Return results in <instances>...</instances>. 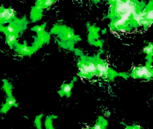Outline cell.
Wrapping results in <instances>:
<instances>
[{"label": "cell", "mask_w": 153, "mask_h": 129, "mask_svg": "<svg viewBox=\"0 0 153 129\" xmlns=\"http://www.w3.org/2000/svg\"><path fill=\"white\" fill-rule=\"evenodd\" d=\"M108 123L106 120L101 117L98 119V122H97L93 129H105L107 126Z\"/></svg>", "instance_id": "6"}, {"label": "cell", "mask_w": 153, "mask_h": 129, "mask_svg": "<svg viewBox=\"0 0 153 129\" xmlns=\"http://www.w3.org/2000/svg\"><path fill=\"white\" fill-rule=\"evenodd\" d=\"M17 36L15 34H9L8 35L7 42L9 44H12L16 41Z\"/></svg>", "instance_id": "9"}, {"label": "cell", "mask_w": 153, "mask_h": 129, "mask_svg": "<svg viewBox=\"0 0 153 129\" xmlns=\"http://www.w3.org/2000/svg\"><path fill=\"white\" fill-rule=\"evenodd\" d=\"M145 19L152 24L153 22V9H150L145 12Z\"/></svg>", "instance_id": "7"}, {"label": "cell", "mask_w": 153, "mask_h": 129, "mask_svg": "<svg viewBox=\"0 0 153 129\" xmlns=\"http://www.w3.org/2000/svg\"><path fill=\"white\" fill-rule=\"evenodd\" d=\"M15 101L14 99H10L8 100V101L7 102V105L9 106H12L13 105H15Z\"/></svg>", "instance_id": "14"}, {"label": "cell", "mask_w": 153, "mask_h": 129, "mask_svg": "<svg viewBox=\"0 0 153 129\" xmlns=\"http://www.w3.org/2000/svg\"><path fill=\"white\" fill-rule=\"evenodd\" d=\"M152 62L146 61L144 65L135 66L129 73V77L134 79L150 81L153 79V66Z\"/></svg>", "instance_id": "2"}, {"label": "cell", "mask_w": 153, "mask_h": 129, "mask_svg": "<svg viewBox=\"0 0 153 129\" xmlns=\"http://www.w3.org/2000/svg\"><path fill=\"white\" fill-rule=\"evenodd\" d=\"M80 73L86 77H92L97 75L96 61H90L87 63L83 64L80 68Z\"/></svg>", "instance_id": "3"}, {"label": "cell", "mask_w": 153, "mask_h": 129, "mask_svg": "<svg viewBox=\"0 0 153 129\" xmlns=\"http://www.w3.org/2000/svg\"><path fill=\"white\" fill-rule=\"evenodd\" d=\"M21 51L23 52V53H30V50L29 49L28 47H27V46H22V49H21Z\"/></svg>", "instance_id": "12"}, {"label": "cell", "mask_w": 153, "mask_h": 129, "mask_svg": "<svg viewBox=\"0 0 153 129\" xmlns=\"http://www.w3.org/2000/svg\"><path fill=\"white\" fill-rule=\"evenodd\" d=\"M126 128H128V129H141L142 128V127H140V125H128V126H127Z\"/></svg>", "instance_id": "13"}, {"label": "cell", "mask_w": 153, "mask_h": 129, "mask_svg": "<svg viewBox=\"0 0 153 129\" xmlns=\"http://www.w3.org/2000/svg\"><path fill=\"white\" fill-rule=\"evenodd\" d=\"M53 2V0H45L44 5L46 7H48V6H50V5H51Z\"/></svg>", "instance_id": "11"}, {"label": "cell", "mask_w": 153, "mask_h": 129, "mask_svg": "<svg viewBox=\"0 0 153 129\" xmlns=\"http://www.w3.org/2000/svg\"><path fill=\"white\" fill-rule=\"evenodd\" d=\"M7 30L10 34H14L15 32V29L13 26L9 25L7 27Z\"/></svg>", "instance_id": "10"}, {"label": "cell", "mask_w": 153, "mask_h": 129, "mask_svg": "<svg viewBox=\"0 0 153 129\" xmlns=\"http://www.w3.org/2000/svg\"><path fill=\"white\" fill-rule=\"evenodd\" d=\"M14 15V11L11 9H4L1 12V19L4 21L10 19Z\"/></svg>", "instance_id": "5"}, {"label": "cell", "mask_w": 153, "mask_h": 129, "mask_svg": "<svg viewBox=\"0 0 153 129\" xmlns=\"http://www.w3.org/2000/svg\"><path fill=\"white\" fill-rule=\"evenodd\" d=\"M73 36V35H72V33H70V32H68V34H67V37H68V38H72Z\"/></svg>", "instance_id": "15"}, {"label": "cell", "mask_w": 153, "mask_h": 129, "mask_svg": "<svg viewBox=\"0 0 153 129\" xmlns=\"http://www.w3.org/2000/svg\"><path fill=\"white\" fill-rule=\"evenodd\" d=\"M72 85L71 84H67L63 87L62 89V91L64 94H70L71 88H72Z\"/></svg>", "instance_id": "8"}, {"label": "cell", "mask_w": 153, "mask_h": 129, "mask_svg": "<svg viewBox=\"0 0 153 129\" xmlns=\"http://www.w3.org/2000/svg\"><path fill=\"white\" fill-rule=\"evenodd\" d=\"M36 29L37 31L40 32V31H42V27H39L36 28Z\"/></svg>", "instance_id": "16"}, {"label": "cell", "mask_w": 153, "mask_h": 129, "mask_svg": "<svg viewBox=\"0 0 153 129\" xmlns=\"http://www.w3.org/2000/svg\"><path fill=\"white\" fill-rule=\"evenodd\" d=\"M97 75L107 81H112L116 77H123L125 79L129 77V73H118L109 66L105 61L101 58L97 59Z\"/></svg>", "instance_id": "1"}, {"label": "cell", "mask_w": 153, "mask_h": 129, "mask_svg": "<svg viewBox=\"0 0 153 129\" xmlns=\"http://www.w3.org/2000/svg\"><path fill=\"white\" fill-rule=\"evenodd\" d=\"M144 53L146 55V59L147 61L153 62V43H149L146 46L143 50Z\"/></svg>", "instance_id": "4"}]
</instances>
